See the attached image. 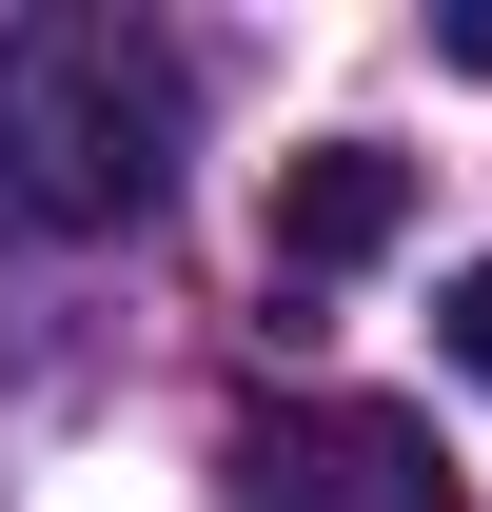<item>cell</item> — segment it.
I'll return each instance as SVG.
<instances>
[{"label": "cell", "instance_id": "cell-1", "mask_svg": "<svg viewBox=\"0 0 492 512\" xmlns=\"http://www.w3.org/2000/svg\"><path fill=\"white\" fill-rule=\"evenodd\" d=\"M158 197H178V60L138 20H99V0H40L0 40V217L119 237Z\"/></svg>", "mask_w": 492, "mask_h": 512}, {"label": "cell", "instance_id": "cell-2", "mask_svg": "<svg viewBox=\"0 0 492 512\" xmlns=\"http://www.w3.org/2000/svg\"><path fill=\"white\" fill-rule=\"evenodd\" d=\"M237 512H453V473H433L414 414H256Z\"/></svg>", "mask_w": 492, "mask_h": 512}, {"label": "cell", "instance_id": "cell-3", "mask_svg": "<svg viewBox=\"0 0 492 512\" xmlns=\"http://www.w3.org/2000/svg\"><path fill=\"white\" fill-rule=\"evenodd\" d=\"M414 237V158L394 138H315V158H276V256L296 276H355V256Z\"/></svg>", "mask_w": 492, "mask_h": 512}, {"label": "cell", "instance_id": "cell-4", "mask_svg": "<svg viewBox=\"0 0 492 512\" xmlns=\"http://www.w3.org/2000/svg\"><path fill=\"white\" fill-rule=\"evenodd\" d=\"M433 355H453V375L492 394V256H473V276H453V296H433Z\"/></svg>", "mask_w": 492, "mask_h": 512}, {"label": "cell", "instance_id": "cell-5", "mask_svg": "<svg viewBox=\"0 0 492 512\" xmlns=\"http://www.w3.org/2000/svg\"><path fill=\"white\" fill-rule=\"evenodd\" d=\"M453 60H473V79H492V0H473V20H453Z\"/></svg>", "mask_w": 492, "mask_h": 512}]
</instances>
